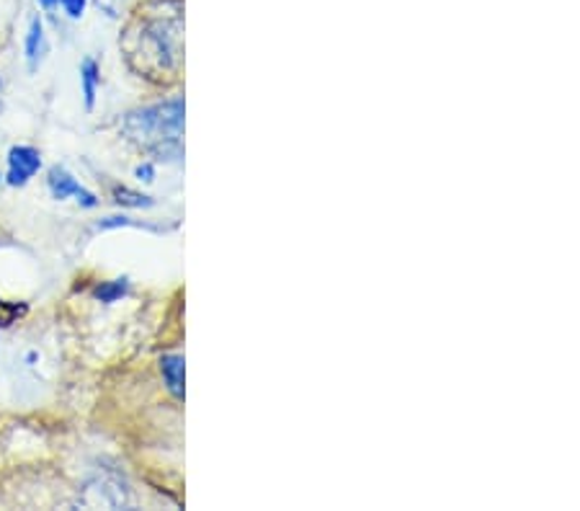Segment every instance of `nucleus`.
<instances>
[{"label": "nucleus", "instance_id": "nucleus-4", "mask_svg": "<svg viewBox=\"0 0 580 511\" xmlns=\"http://www.w3.org/2000/svg\"><path fill=\"white\" fill-rule=\"evenodd\" d=\"M160 373L163 380H166V388L178 401H183L186 396V359L181 354H166L160 359Z\"/></svg>", "mask_w": 580, "mask_h": 511}, {"label": "nucleus", "instance_id": "nucleus-6", "mask_svg": "<svg viewBox=\"0 0 580 511\" xmlns=\"http://www.w3.org/2000/svg\"><path fill=\"white\" fill-rule=\"evenodd\" d=\"M99 84H101L99 63H96L93 57H86L83 65H80V86H83V99H86L88 111L96 107V93H99Z\"/></svg>", "mask_w": 580, "mask_h": 511}, {"label": "nucleus", "instance_id": "nucleus-7", "mask_svg": "<svg viewBox=\"0 0 580 511\" xmlns=\"http://www.w3.org/2000/svg\"><path fill=\"white\" fill-rule=\"evenodd\" d=\"M114 202L122 204V207H132V210H150V207H155L153 197L140 195V191H132L126 187L114 189Z\"/></svg>", "mask_w": 580, "mask_h": 511}, {"label": "nucleus", "instance_id": "nucleus-3", "mask_svg": "<svg viewBox=\"0 0 580 511\" xmlns=\"http://www.w3.org/2000/svg\"><path fill=\"white\" fill-rule=\"evenodd\" d=\"M40 168H42L40 151L32 145H16L11 147L9 153V176H5V181H9L11 187H26Z\"/></svg>", "mask_w": 580, "mask_h": 511}, {"label": "nucleus", "instance_id": "nucleus-5", "mask_svg": "<svg viewBox=\"0 0 580 511\" xmlns=\"http://www.w3.org/2000/svg\"><path fill=\"white\" fill-rule=\"evenodd\" d=\"M24 52H26L29 70H36V68H40V63L44 60V55H47V34H44L42 19H34V21H32V26H29Z\"/></svg>", "mask_w": 580, "mask_h": 511}, {"label": "nucleus", "instance_id": "nucleus-11", "mask_svg": "<svg viewBox=\"0 0 580 511\" xmlns=\"http://www.w3.org/2000/svg\"><path fill=\"white\" fill-rule=\"evenodd\" d=\"M40 5L44 11H55L59 5V0H40Z\"/></svg>", "mask_w": 580, "mask_h": 511}, {"label": "nucleus", "instance_id": "nucleus-9", "mask_svg": "<svg viewBox=\"0 0 580 511\" xmlns=\"http://www.w3.org/2000/svg\"><path fill=\"white\" fill-rule=\"evenodd\" d=\"M86 3H88V0H59L63 11L68 13V19H72V21H78L80 16H83Z\"/></svg>", "mask_w": 580, "mask_h": 511}, {"label": "nucleus", "instance_id": "nucleus-12", "mask_svg": "<svg viewBox=\"0 0 580 511\" xmlns=\"http://www.w3.org/2000/svg\"><path fill=\"white\" fill-rule=\"evenodd\" d=\"M0 181H3V176H0Z\"/></svg>", "mask_w": 580, "mask_h": 511}, {"label": "nucleus", "instance_id": "nucleus-8", "mask_svg": "<svg viewBox=\"0 0 580 511\" xmlns=\"http://www.w3.org/2000/svg\"><path fill=\"white\" fill-rule=\"evenodd\" d=\"M126 292H130V281L111 279V281H103V285L96 287V300H101V302H107V306H111V302L122 300Z\"/></svg>", "mask_w": 580, "mask_h": 511}, {"label": "nucleus", "instance_id": "nucleus-2", "mask_svg": "<svg viewBox=\"0 0 580 511\" xmlns=\"http://www.w3.org/2000/svg\"><path fill=\"white\" fill-rule=\"evenodd\" d=\"M47 187H49V195L55 197L57 202H65V199L76 197L78 204L86 207V210H93V207H99V197H96L93 191H88L86 187H80V184L76 181V176H72L70 170L63 168V166L49 168Z\"/></svg>", "mask_w": 580, "mask_h": 511}, {"label": "nucleus", "instance_id": "nucleus-1", "mask_svg": "<svg viewBox=\"0 0 580 511\" xmlns=\"http://www.w3.org/2000/svg\"><path fill=\"white\" fill-rule=\"evenodd\" d=\"M183 99H170L166 103H155L126 114L124 132L130 140L145 145L160 158H181V135H183Z\"/></svg>", "mask_w": 580, "mask_h": 511}, {"label": "nucleus", "instance_id": "nucleus-10", "mask_svg": "<svg viewBox=\"0 0 580 511\" xmlns=\"http://www.w3.org/2000/svg\"><path fill=\"white\" fill-rule=\"evenodd\" d=\"M135 176H137L140 181L153 184L155 181V166H153V163H143V166L135 168Z\"/></svg>", "mask_w": 580, "mask_h": 511}]
</instances>
